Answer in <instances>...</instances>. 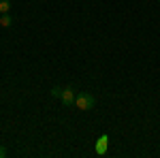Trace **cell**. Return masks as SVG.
Returning <instances> with one entry per match:
<instances>
[{"label": "cell", "mask_w": 160, "mask_h": 158, "mask_svg": "<svg viewBox=\"0 0 160 158\" xmlns=\"http://www.w3.org/2000/svg\"><path fill=\"white\" fill-rule=\"evenodd\" d=\"M94 105H96V98L92 94H88V92H79L77 98H75V107L79 111H88V109H92Z\"/></svg>", "instance_id": "cell-1"}, {"label": "cell", "mask_w": 160, "mask_h": 158, "mask_svg": "<svg viewBox=\"0 0 160 158\" xmlns=\"http://www.w3.org/2000/svg\"><path fill=\"white\" fill-rule=\"evenodd\" d=\"M75 90L73 88H62V96H60V100H62V105L64 107H75Z\"/></svg>", "instance_id": "cell-2"}, {"label": "cell", "mask_w": 160, "mask_h": 158, "mask_svg": "<svg viewBox=\"0 0 160 158\" xmlns=\"http://www.w3.org/2000/svg\"><path fill=\"white\" fill-rule=\"evenodd\" d=\"M96 152H98L100 156L107 152V135H102V137L98 139V143H96Z\"/></svg>", "instance_id": "cell-3"}, {"label": "cell", "mask_w": 160, "mask_h": 158, "mask_svg": "<svg viewBox=\"0 0 160 158\" xmlns=\"http://www.w3.org/2000/svg\"><path fill=\"white\" fill-rule=\"evenodd\" d=\"M11 24H13L11 15H9V13H2V17H0V26H4V28H9Z\"/></svg>", "instance_id": "cell-4"}, {"label": "cell", "mask_w": 160, "mask_h": 158, "mask_svg": "<svg viewBox=\"0 0 160 158\" xmlns=\"http://www.w3.org/2000/svg\"><path fill=\"white\" fill-rule=\"evenodd\" d=\"M11 9V0H0V13H9Z\"/></svg>", "instance_id": "cell-5"}, {"label": "cell", "mask_w": 160, "mask_h": 158, "mask_svg": "<svg viewBox=\"0 0 160 158\" xmlns=\"http://www.w3.org/2000/svg\"><path fill=\"white\" fill-rule=\"evenodd\" d=\"M51 96H53V98H60L62 96V88H53V90H51Z\"/></svg>", "instance_id": "cell-6"}, {"label": "cell", "mask_w": 160, "mask_h": 158, "mask_svg": "<svg viewBox=\"0 0 160 158\" xmlns=\"http://www.w3.org/2000/svg\"><path fill=\"white\" fill-rule=\"evenodd\" d=\"M4 156H7V150H4V147L0 145V158H4Z\"/></svg>", "instance_id": "cell-7"}]
</instances>
